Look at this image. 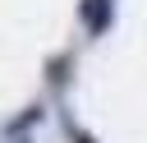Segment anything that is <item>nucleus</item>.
Masks as SVG:
<instances>
[{"label":"nucleus","mask_w":147,"mask_h":143,"mask_svg":"<svg viewBox=\"0 0 147 143\" xmlns=\"http://www.w3.org/2000/svg\"><path fill=\"white\" fill-rule=\"evenodd\" d=\"M64 134H69V143H96V138H92L87 129H78V125L69 120V115H64Z\"/></svg>","instance_id":"20e7f679"},{"label":"nucleus","mask_w":147,"mask_h":143,"mask_svg":"<svg viewBox=\"0 0 147 143\" xmlns=\"http://www.w3.org/2000/svg\"><path fill=\"white\" fill-rule=\"evenodd\" d=\"M5 143H32V134H14V138H5Z\"/></svg>","instance_id":"39448f33"},{"label":"nucleus","mask_w":147,"mask_h":143,"mask_svg":"<svg viewBox=\"0 0 147 143\" xmlns=\"http://www.w3.org/2000/svg\"><path fill=\"white\" fill-rule=\"evenodd\" d=\"M41 115H46V106H23V115H14V120H5V138H14V134H28L32 125H41Z\"/></svg>","instance_id":"7ed1b4c3"},{"label":"nucleus","mask_w":147,"mask_h":143,"mask_svg":"<svg viewBox=\"0 0 147 143\" xmlns=\"http://www.w3.org/2000/svg\"><path fill=\"white\" fill-rule=\"evenodd\" d=\"M78 18H83L87 37H106V28L115 18V0H78Z\"/></svg>","instance_id":"f257e3e1"},{"label":"nucleus","mask_w":147,"mask_h":143,"mask_svg":"<svg viewBox=\"0 0 147 143\" xmlns=\"http://www.w3.org/2000/svg\"><path fill=\"white\" fill-rule=\"evenodd\" d=\"M69 69H74V55H69V51L51 55V65H46V83H51V92H64V88H69Z\"/></svg>","instance_id":"f03ea898"}]
</instances>
